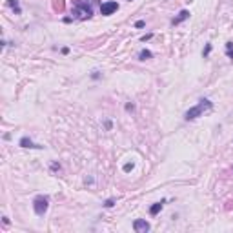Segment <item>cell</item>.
<instances>
[{"label": "cell", "instance_id": "cell-8", "mask_svg": "<svg viewBox=\"0 0 233 233\" xmlns=\"http://www.w3.org/2000/svg\"><path fill=\"white\" fill-rule=\"evenodd\" d=\"M162 204H164V200H162V202H155V204L149 208V215H151V217H155V215L162 210Z\"/></svg>", "mask_w": 233, "mask_h": 233}, {"label": "cell", "instance_id": "cell-16", "mask_svg": "<svg viewBox=\"0 0 233 233\" xmlns=\"http://www.w3.org/2000/svg\"><path fill=\"white\" fill-rule=\"evenodd\" d=\"M146 26V22L144 20H139V22H135V27H144Z\"/></svg>", "mask_w": 233, "mask_h": 233}, {"label": "cell", "instance_id": "cell-12", "mask_svg": "<svg viewBox=\"0 0 233 233\" xmlns=\"http://www.w3.org/2000/svg\"><path fill=\"white\" fill-rule=\"evenodd\" d=\"M210 53H211V44H206V47H204V51H202V57L206 58Z\"/></svg>", "mask_w": 233, "mask_h": 233}, {"label": "cell", "instance_id": "cell-18", "mask_svg": "<svg viewBox=\"0 0 233 233\" xmlns=\"http://www.w3.org/2000/svg\"><path fill=\"white\" fill-rule=\"evenodd\" d=\"M131 170H133V164H126V166H124V171H126V173L131 171Z\"/></svg>", "mask_w": 233, "mask_h": 233}, {"label": "cell", "instance_id": "cell-6", "mask_svg": "<svg viewBox=\"0 0 233 233\" xmlns=\"http://www.w3.org/2000/svg\"><path fill=\"white\" fill-rule=\"evenodd\" d=\"M190 18V11L188 9H182L180 13H179V16H175L173 20H171V26H177V24H180V22H184V20H188Z\"/></svg>", "mask_w": 233, "mask_h": 233}, {"label": "cell", "instance_id": "cell-5", "mask_svg": "<svg viewBox=\"0 0 233 233\" xmlns=\"http://www.w3.org/2000/svg\"><path fill=\"white\" fill-rule=\"evenodd\" d=\"M133 230H135L137 233L149 231V222H146L144 219H137V221H133Z\"/></svg>", "mask_w": 233, "mask_h": 233}, {"label": "cell", "instance_id": "cell-14", "mask_svg": "<svg viewBox=\"0 0 233 233\" xmlns=\"http://www.w3.org/2000/svg\"><path fill=\"white\" fill-rule=\"evenodd\" d=\"M113 204H115V199H108V200L104 202V206H106V208H113Z\"/></svg>", "mask_w": 233, "mask_h": 233}, {"label": "cell", "instance_id": "cell-15", "mask_svg": "<svg viewBox=\"0 0 233 233\" xmlns=\"http://www.w3.org/2000/svg\"><path fill=\"white\" fill-rule=\"evenodd\" d=\"M91 78H93V80H98V78H100V71H93Z\"/></svg>", "mask_w": 233, "mask_h": 233}, {"label": "cell", "instance_id": "cell-19", "mask_svg": "<svg viewBox=\"0 0 233 233\" xmlns=\"http://www.w3.org/2000/svg\"><path fill=\"white\" fill-rule=\"evenodd\" d=\"M151 36H153V35H151V33H149V35H144V36H142V42H146V40H149V38H151Z\"/></svg>", "mask_w": 233, "mask_h": 233}, {"label": "cell", "instance_id": "cell-13", "mask_svg": "<svg viewBox=\"0 0 233 233\" xmlns=\"http://www.w3.org/2000/svg\"><path fill=\"white\" fill-rule=\"evenodd\" d=\"M51 171H60V164L58 162H51Z\"/></svg>", "mask_w": 233, "mask_h": 233}, {"label": "cell", "instance_id": "cell-1", "mask_svg": "<svg viewBox=\"0 0 233 233\" xmlns=\"http://www.w3.org/2000/svg\"><path fill=\"white\" fill-rule=\"evenodd\" d=\"M211 108H213V102H211L210 98H200L197 106L190 108V109H188V111L184 113V118H186V120H195V118H199V117H200L202 113L210 111Z\"/></svg>", "mask_w": 233, "mask_h": 233}, {"label": "cell", "instance_id": "cell-4", "mask_svg": "<svg viewBox=\"0 0 233 233\" xmlns=\"http://www.w3.org/2000/svg\"><path fill=\"white\" fill-rule=\"evenodd\" d=\"M117 9H118V4H117L115 0H108V2H102V5H100V13H102L104 16H109V15H113Z\"/></svg>", "mask_w": 233, "mask_h": 233}, {"label": "cell", "instance_id": "cell-2", "mask_svg": "<svg viewBox=\"0 0 233 233\" xmlns=\"http://www.w3.org/2000/svg\"><path fill=\"white\" fill-rule=\"evenodd\" d=\"M73 15L78 20L91 18L93 16V4H91V0H78L75 4V7H73Z\"/></svg>", "mask_w": 233, "mask_h": 233}, {"label": "cell", "instance_id": "cell-20", "mask_svg": "<svg viewBox=\"0 0 233 233\" xmlns=\"http://www.w3.org/2000/svg\"><path fill=\"white\" fill-rule=\"evenodd\" d=\"M128 2H131V0H128Z\"/></svg>", "mask_w": 233, "mask_h": 233}, {"label": "cell", "instance_id": "cell-9", "mask_svg": "<svg viewBox=\"0 0 233 233\" xmlns=\"http://www.w3.org/2000/svg\"><path fill=\"white\" fill-rule=\"evenodd\" d=\"M153 57V53L149 51V49H142L140 53H139V60H148V58H151Z\"/></svg>", "mask_w": 233, "mask_h": 233}, {"label": "cell", "instance_id": "cell-11", "mask_svg": "<svg viewBox=\"0 0 233 233\" xmlns=\"http://www.w3.org/2000/svg\"><path fill=\"white\" fill-rule=\"evenodd\" d=\"M226 55H228V58L233 60V42H226Z\"/></svg>", "mask_w": 233, "mask_h": 233}, {"label": "cell", "instance_id": "cell-3", "mask_svg": "<svg viewBox=\"0 0 233 233\" xmlns=\"http://www.w3.org/2000/svg\"><path fill=\"white\" fill-rule=\"evenodd\" d=\"M47 208H49V197L47 195H36L33 199V210L38 217H44Z\"/></svg>", "mask_w": 233, "mask_h": 233}, {"label": "cell", "instance_id": "cell-7", "mask_svg": "<svg viewBox=\"0 0 233 233\" xmlns=\"http://www.w3.org/2000/svg\"><path fill=\"white\" fill-rule=\"evenodd\" d=\"M22 148H36V149H42V146H38V144H35L29 137H22L20 139V142H18Z\"/></svg>", "mask_w": 233, "mask_h": 233}, {"label": "cell", "instance_id": "cell-10", "mask_svg": "<svg viewBox=\"0 0 233 233\" xmlns=\"http://www.w3.org/2000/svg\"><path fill=\"white\" fill-rule=\"evenodd\" d=\"M7 5L15 11V13H20V7H18V0H7Z\"/></svg>", "mask_w": 233, "mask_h": 233}, {"label": "cell", "instance_id": "cell-17", "mask_svg": "<svg viewBox=\"0 0 233 233\" xmlns=\"http://www.w3.org/2000/svg\"><path fill=\"white\" fill-rule=\"evenodd\" d=\"M126 111H135V106L128 102V104H126Z\"/></svg>", "mask_w": 233, "mask_h": 233}]
</instances>
